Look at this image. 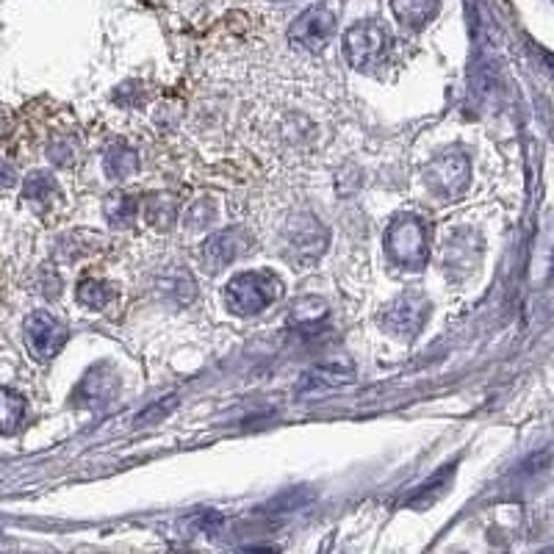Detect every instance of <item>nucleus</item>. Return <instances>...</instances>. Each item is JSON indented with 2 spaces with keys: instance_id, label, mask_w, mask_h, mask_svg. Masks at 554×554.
I'll return each mask as SVG.
<instances>
[{
  "instance_id": "obj_23",
  "label": "nucleus",
  "mask_w": 554,
  "mask_h": 554,
  "mask_svg": "<svg viewBox=\"0 0 554 554\" xmlns=\"http://www.w3.org/2000/svg\"><path fill=\"white\" fill-rule=\"evenodd\" d=\"M14 181H17L14 169L9 167V164H3V161H0V189H9Z\"/></svg>"
},
{
  "instance_id": "obj_6",
  "label": "nucleus",
  "mask_w": 554,
  "mask_h": 554,
  "mask_svg": "<svg viewBox=\"0 0 554 554\" xmlns=\"http://www.w3.org/2000/svg\"><path fill=\"white\" fill-rule=\"evenodd\" d=\"M336 34V14L327 6H311L291 23L289 42L294 48L319 53L330 45V39Z\"/></svg>"
},
{
  "instance_id": "obj_21",
  "label": "nucleus",
  "mask_w": 554,
  "mask_h": 554,
  "mask_svg": "<svg viewBox=\"0 0 554 554\" xmlns=\"http://www.w3.org/2000/svg\"><path fill=\"white\" fill-rule=\"evenodd\" d=\"M452 477V466H446V469H441L438 474H435L433 480L427 482L424 488H419V491H413V496H410V507H424L430 505V499H435V496L441 494V488L446 485V480Z\"/></svg>"
},
{
  "instance_id": "obj_16",
  "label": "nucleus",
  "mask_w": 554,
  "mask_h": 554,
  "mask_svg": "<svg viewBox=\"0 0 554 554\" xmlns=\"http://www.w3.org/2000/svg\"><path fill=\"white\" fill-rule=\"evenodd\" d=\"M147 222H150V228L158 230H169L175 225V219H178V197L169 192H158L150 194V200H147Z\"/></svg>"
},
{
  "instance_id": "obj_13",
  "label": "nucleus",
  "mask_w": 554,
  "mask_h": 554,
  "mask_svg": "<svg viewBox=\"0 0 554 554\" xmlns=\"http://www.w3.org/2000/svg\"><path fill=\"white\" fill-rule=\"evenodd\" d=\"M103 167H106V175L111 181H125L139 169V156L128 142H111L106 147V156H103Z\"/></svg>"
},
{
  "instance_id": "obj_11",
  "label": "nucleus",
  "mask_w": 554,
  "mask_h": 554,
  "mask_svg": "<svg viewBox=\"0 0 554 554\" xmlns=\"http://www.w3.org/2000/svg\"><path fill=\"white\" fill-rule=\"evenodd\" d=\"M291 244V253L302 255V258H316V255L325 253L327 233L325 228L316 222L314 217H300L294 219L286 230Z\"/></svg>"
},
{
  "instance_id": "obj_14",
  "label": "nucleus",
  "mask_w": 554,
  "mask_h": 554,
  "mask_svg": "<svg viewBox=\"0 0 554 554\" xmlns=\"http://www.w3.org/2000/svg\"><path fill=\"white\" fill-rule=\"evenodd\" d=\"M397 20L410 31H422L438 14V0H391Z\"/></svg>"
},
{
  "instance_id": "obj_3",
  "label": "nucleus",
  "mask_w": 554,
  "mask_h": 554,
  "mask_svg": "<svg viewBox=\"0 0 554 554\" xmlns=\"http://www.w3.org/2000/svg\"><path fill=\"white\" fill-rule=\"evenodd\" d=\"M388 50V34L380 23L352 25L350 31L344 34V56L350 61V67L355 70H372L377 67Z\"/></svg>"
},
{
  "instance_id": "obj_1",
  "label": "nucleus",
  "mask_w": 554,
  "mask_h": 554,
  "mask_svg": "<svg viewBox=\"0 0 554 554\" xmlns=\"http://www.w3.org/2000/svg\"><path fill=\"white\" fill-rule=\"evenodd\" d=\"M283 280L275 272L266 269H255V272H244L236 275L225 286V302L236 316H255L272 308L280 297H283Z\"/></svg>"
},
{
  "instance_id": "obj_10",
  "label": "nucleus",
  "mask_w": 554,
  "mask_h": 554,
  "mask_svg": "<svg viewBox=\"0 0 554 554\" xmlns=\"http://www.w3.org/2000/svg\"><path fill=\"white\" fill-rule=\"evenodd\" d=\"M355 380V366L350 361H325L311 366L302 374L297 391L300 394H319V391H330V388H341Z\"/></svg>"
},
{
  "instance_id": "obj_2",
  "label": "nucleus",
  "mask_w": 554,
  "mask_h": 554,
  "mask_svg": "<svg viewBox=\"0 0 554 554\" xmlns=\"http://www.w3.org/2000/svg\"><path fill=\"white\" fill-rule=\"evenodd\" d=\"M383 244H386V255L391 258V264L399 266V269L416 272L427 264L430 236H427L424 219L416 217V214H399V217L391 219Z\"/></svg>"
},
{
  "instance_id": "obj_8",
  "label": "nucleus",
  "mask_w": 554,
  "mask_h": 554,
  "mask_svg": "<svg viewBox=\"0 0 554 554\" xmlns=\"http://www.w3.org/2000/svg\"><path fill=\"white\" fill-rule=\"evenodd\" d=\"M427 316H430V302L424 300L422 294H402L399 300H394L388 305L386 311H383V319H380V325L383 330H388L391 336L397 338H416L422 333L424 322H427Z\"/></svg>"
},
{
  "instance_id": "obj_4",
  "label": "nucleus",
  "mask_w": 554,
  "mask_h": 554,
  "mask_svg": "<svg viewBox=\"0 0 554 554\" xmlns=\"http://www.w3.org/2000/svg\"><path fill=\"white\" fill-rule=\"evenodd\" d=\"M424 186L435 194V197H444V200H455L460 194L469 189V158L460 156V153H449V156L433 158L422 172Z\"/></svg>"
},
{
  "instance_id": "obj_5",
  "label": "nucleus",
  "mask_w": 554,
  "mask_h": 554,
  "mask_svg": "<svg viewBox=\"0 0 554 554\" xmlns=\"http://www.w3.org/2000/svg\"><path fill=\"white\" fill-rule=\"evenodd\" d=\"M117 394H120V374L109 361H100L81 377L70 402H73V408L100 410L111 405Z\"/></svg>"
},
{
  "instance_id": "obj_18",
  "label": "nucleus",
  "mask_w": 554,
  "mask_h": 554,
  "mask_svg": "<svg viewBox=\"0 0 554 554\" xmlns=\"http://www.w3.org/2000/svg\"><path fill=\"white\" fill-rule=\"evenodd\" d=\"M111 300H114V289H111L109 283L95 280V277L81 280V286H78V302H81L84 308H89V311H103Z\"/></svg>"
},
{
  "instance_id": "obj_19",
  "label": "nucleus",
  "mask_w": 554,
  "mask_h": 554,
  "mask_svg": "<svg viewBox=\"0 0 554 554\" xmlns=\"http://www.w3.org/2000/svg\"><path fill=\"white\" fill-rule=\"evenodd\" d=\"M327 316V305L322 300H300L294 305L291 311V325L297 327H311L325 322Z\"/></svg>"
},
{
  "instance_id": "obj_12",
  "label": "nucleus",
  "mask_w": 554,
  "mask_h": 554,
  "mask_svg": "<svg viewBox=\"0 0 554 554\" xmlns=\"http://www.w3.org/2000/svg\"><path fill=\"white\" fill-rule=\"evenodd\" d=\"M23 200L37 211H48L59 200V183L50 172H34L23 183Z\"/></svg>"
},
{
  "instance_id": "obj_24",
  "label": "nucleus",
  "mask_w": 554,
  "mask_h": 554,
  "mask_svg": "<svg viewBox=\"0 0 554 554\" xmlns=\"http://www.w3.org/2000/svg\"><path fill=\"white\" fill-rule=\"evenodd\" d=\"M280 3H283V0H280Z\"/></svg>"
},
{
  "instance_id": "obj_22",
  "label": "nucleus",
  "mask_w": 554,
  "mask_h": 554,
  "mask_svg": "<svg viewBox=\"0 0 554 554\" xmlns=\"http://www.w3.org/2000/svg\"><path fill=\"white\" fill-rule=\"evenodd\" d=\"M178 408V397H167V399H161V402H153L150 408L142 410L139 416H136V427H147V424H156L161 422V419H167L169 413L172 410Z\"/></svg>"
},
{
  "instance_id": "obj_17",
  "label": "nucleus",
  "mask_w": 554,
  "mask_h": 554,
  "mask_svg": "<svg viewBox=\"0 0 554 554\" xmlns=\"http://www.w3.org/2000/svg\"><path fill=\"white\" fill-rule=\"evenodd\" d=\"M136 211H139L136 197L125 192H114L111 197H106V205H103V214H106V219L114 228H131Z\"/></svg>"
},
{
  "instance_id": "obj_15",
  "label": "nucleus",
  "mask_w": 554,
  "mask_h": 554,
  "mask_svg": "<svg viewBox=\"0 0 554 554\" xmlns=\"http://www.w3.org/2000/svg\"><path fill=\"white\" fill-rule=\"evenodd\" d=\"M25 422V397L0 386V435H14Z\"/></svg>"
},
{
  "instance_id": "obj_7",
  "label": "nucleus",
  "mask_w": 554,
  "mask_h": 554,
  "mask_svg": "<svg viewBox=\"0 0 554 554\" xmlns=\"http://www.w3.org/2000/svg\"><path fill=\"white\" fill-rule=\"evenodd\" d=\"M23 336L28 350H31V355L37 361H50V358H56L64 350L70 333H67V325L59 322L53 314H48V311H34V314L25 319Z\"/></svg>"
},
{
  "instance_id": "obj_9",
  "label": "nucleus",
  "mask_w": 554,
  "mask_h": 554,
  "mask_svg": "<svg viewBox=\"0 0 554 554\" xmlns=\"http://www.w3.org/2000/svg\"><path fill=\"white\" fill-rule=\"evenodd\" d=\"M253 239L244 228H228L214 233L211 239L203 244V266L208 272H219V269H228L230 264H236L241 255L250 253Z\"/></svg>"
},
{
  "instance_id": "obj_20",
  "label": "nucleus",
  "mask_w": 554,
  "mask_h": 554,
  "mask_svg": "<svg viewBox=\"0 0 554 554\" xmlns=\"http://www.w3.org/2000/svg\"><path fill=\"white\" fill-rule=\"evenodd\" d=\"M186 228L192 230H203V228H211L214 222H217V205H214V200H208V197H203V200H197V203L189 205V211H186Z\"/></svg>"
}]
</instances>
